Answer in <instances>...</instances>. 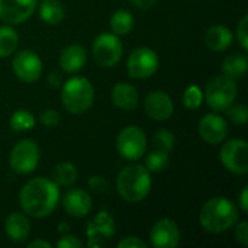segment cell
<instances>
[{
	"label": "cell",
	"instance_id": "22",
	"mask_svg": "<svg viewBox=\"0 0 248 248\" xmlns=\"http://www.w3.org/2000/svg\"><path fill=\"white\" fill-rule=\"evenodd\" d=\"M78 177V170L77 167L70 163V161H62L58 163L54 167L52 171V182L58 186V187H68L71 185H74V182Z\"/></svg>",
	"mask_w": 248,
	"mask_h": 248
},
{
	"label": "cell",
	"instance_id": "38",
	"mask_svg": "<svg viewBox=\"0 0 248 248\" xmlns=\"http://www.w3.org/2000/svg\"><path fill=\"white\" fill-rule=\"evenodd\" d=\"M238 205H240V209L247 214L248 212V186H244L241 193H240V199H238Z\"/></svg>",
	"mask_w": 248,
	"mask_h": 248
},
{
	"label": "cell",
	"instance_id": "3",
	"mask_svg": "<svg viewBox=\"0 0 248 248\" xmlns=\"http://www.w3.org/2000/svg\"><path fill=\"white\" fill-rule=\"evenodd\" d=\"M153 186L151 174L141 164H131L124 167L116 177L118 195L129 203H138L144 201Z\"/></svg>",
	"mask_w": 248,
	"mask_h": 248
},
{
	"label": "cell",
	"instance_id": "8",
	"mask_svg": "<svg viewBox=\"0 0 248 248\" xmlns=\"http://www.w3.org/2000/svg\"><path fill=\"white\" fill-rule=\"evenodd\" d=\"M39 147L32 140H22L19 141L10 153L9 164L13 171L19 174H29L32 173L38 163H39Z\"/></svg>",
	"mask_w": 248,
	"mask_h": 248
},
{
	"label": "cell",
	"instance_id": "18",
	"mask_svg": "<svg viewBox=\"0 0 248 248\" xmlns=\"http://www.w3.org/2000/svg\"><path fill=\"white\" fill-rule=\"evenodd\" d=\"M4 232L13 243H23L31 234V222L25 214L13 212L4 222Z\"/></svg>",
	"mask_w": 248,
	"mask_h": 248
},
{
	"label": "cell",
	"instance_id": "35",
	"mask_svg": "<svg viewBox=\"0 0 248 248\" xmlns=\"http://www.w3.org/2000/svg\"><path fill=\"white\" fill-rule=\"evenodd\" d=\"M41 122L45 126H55L60 122V113L54 109H48L45 112H42L41 115Z\"/></svg>",
	"mask_w": 248,
	"mask_h": 248
},
{
	"label": "cell",
	"instance_id": "6",
	"mask_svg": "<svg viewBox=\"0 0 248 248\" xmlns=\"http://www.w3.org/2000/svg\"><path fill=\"white\" fill-rule=\"evenodd\" d=\"M116 150L125 160L135 161L144 157L147 150V137L140 126L124 128L116 138Z\"/></svg>",
	"mask_w": 248,
	"mask_h": 248
},
{
	"label": "cell",
	"instance_id": "2",
	"mask_svg": "<svg viewBox=\"0 0 248 248\" xmlns=\"http://www.w3.org/2000/svg\"><path fill=\"white\" fill-rule=\"evenodd\" d=\"M238 209L227 198L217 196L205 202L199 212L201 227L211 234H221L231 230L238 222Z\"/></svg>",
	"mask_w": 248,
	"mask_h": 248
},
{
	"label": "cell",
	"instance_id": "36",
	"mask_svg": "<svg viewBox=\"0 0 248 248\" xmlns=\"http://www.w3.org/2000/svg\"><path fill=\"white\" fill-rule=\"evenodd\" d=\"M57 247L58 248H81L83 247V243L73 237V235H62L58 243H57Z\"/></svg>",
	"mask_w": 248,
	"mask_h": 248
},
{
	"label": "cell",
	"instance_id": "14",
	"mask_svg": "<svg viewBox=\"0 0 248 248\" xmlns=\"http://www.w3.org/2000/svg\"><path fill=\"white\" fill-rule=\"evenodd\" d=\"M150 243L155 248H174L180 243V230L170 218L157 221L150 232Z\"/></svg>",
	"mask_w": 248,
	"mask_h": 248
},
{
	"label": "cell",
	"instance_id": "23",
	"mask_svg": "<svg viewBox=\"0 0 248 248\" xmlns=\"http://www.w3.org/2000/svg\"><path fill=\"white\" fill-rule=\"evenodd\" d=\"M64 7L60 0H42L39 3V16L48 25H58L64 19Z\"/></svg>",
	"mask_w": 248,
	"mask_h": 248
},
{
	"label": "cell",
	"instance_id": "17",
	"mask_svg": "<svg viewBox=\"0 0 248 248\" xmlns=\"http://www.w3.org/2000/svg\"><path fill=\"white\" fill-rule=\"evenodd\" d=\"M62 206L70 217L83 218L90 214L93 208V201L86 190L71 189L62 196Z\"/></svg>",
	"mask_w": 248,
	"mask_h": 248
},
{
	"label": "cell",
	"instance_id": "12",
	"mask_svg": "<svg viewBox=\"0 0 248 248\" xmlns=\"http://www.w3.org/2000/svg\"><path fill=\"white\" fill-rule=\"evenodd\" d=\"M89 237V247H102L108 240H112L115 235V221L112 215L106 211H100L86 228Z\"/></svg>",
	"mask_w": 248,
	"mask_h": 248
},
{
	"label": "cell",
	"instance_id": "9",
	"mask_svg": "<svg viewBox=\"0 0 248 248\" xmlns=\"http://www.w3.org/2000/svg\"><path fill=\"white\" fill-rule=\"evenodd\" d=\"M221 163L234 174L244 176L248 173V144L246 140H230L219 151Z\"/></svg>",
	"mask_w": 248,
	"mask_h": 248
},
{
	"label": "cell",
	"instance_id": "29",
	"mask_svg": "<svg viewBox=\"0 0 248 248\" xmlns=\"http://www.w3.org/2000/svg\"><path fill=\"white\" fill-rule=\"evenodd\" d=\"M202 100H203V93H202L201 87L196 84L189 86L183 93V105L189 110L198 109L202 105Z\"/></svg>",
	"mask_w": 248,
	"mask_h": 248
},
{
	"label": "cell",
	"instance_id": "21",
	"mask_svg": "<svg viewBox=\"0 0 248 248\" xmlns=\"http://www.w3.org/2000/svg\"><path fill=\"white\" fill-rule=\"evenodd\" d=\"M234 41L232 32L224 25L211 26L205 33V44L214 52H222L231 46Z\"/></svg>",
	"mask_w": 248,
	"mask_h": 248
},
{
	"label": "cell",
	"instance_id": "16",
	"mask_svg": "<svg viewBox=\"0 0 248 248\" xmlns=\"http://www.w3.org/2000/svg\"><path fill=\"white\" fill-rule=\"evenodd\" d=\"M145 113L155 121H167L174 112V103L171 97L164 92H151L144 100Z\"/></svg>",
	"mask_w": 248,
	"mask_h": 248
},
{
	"label": "cell",
	"instance_id": "27",
	"mask_svg": "<svg viewBox=\"0 0 248 248\" xmlns=\"http://www.w3.org/2000/svg\"><path fill=\"white\" fill-rule=\"evenodd\" d=\"M35 124H36L35 116L29 110H25V109L16 110L10 118V128L15 132L29 131L35 126Z\"/></svg>",
	"mask_w": 248,
	"mask_h": 248
},
{
	"label": "cell",
	"instance_id": "1",
	"mask_svg": "<svg viewBox=\"0 0 248 248\" xmlns=\"http://www.w3.org/2000/svg\"><path fill=\"white\" fill-rule=\"evenodd\" d=\"M60 187L46 177H35L23 185L19 193V203L28 217L46 218L60 202Z\"/></svg>",
	"mask_w": 248,
	"mask_h": 248
},
{
	"label": "cell",
	"instance_id": "13",
	"mask_svg": "<svg viewBox=\"0 0 248 248\" xmlns=\"http://www.w3.org/2000/svg\"><path fill=\"white\" fill-rule=\"evenodd\" d=\"M38 7V0H0V19L7 25L28 20Z\"/></svg>",
	"mask_w": 248,
	"mask_h": 248
},
{
	"label": "cell",
	"instance_id": "28",
	"mask_svg": "<svg viewBox=\"0 0 248 248\" xmlns=\"http://www.w3.org/2000/svg\"><path fill=\"white\" fill-rule=\"evenodd\" d=\"M169 166V153L163 150H155L151 151L145 157V169L150 173H160Z\"/></svg>",
	"mask_w": 248,
	"mask_h": 248
},
{
	"label": "cell",
	"instance_id": "20",
	"mask_svg": "<svg viewBox=\"0 0 248 248\" xmlns=\"http://www.w3.org/2000/svg\"><path fill=\"white\" fill-rule=\"evenodd\" d=\"M112 100L116 108L122 110H134L138 106V90L129 83H116L112 89Z\"/></svg>",
	"mask_w": 248,
	"mask_h": 248
},
{
	"label": "cell",
	"instance_id": "39",
	"mask_svg": "<svg viewBox=\"0 0 248 248\" xmlns=\"http://www.w3.org/2000/svg\"><path fill=\"white\" fill-rule=\"evenodd\" d=\"M138 9H150V7H153L155 3H157V0H131Z\"/></svg>",
	"mask_w": 248,
	"mask_h": 248
},
{
	"label": "cell",
	"instance_id": "24",
	"mask_svg": "<svg viewBox=\"0 0 248 248\" xmlns=\"http://www.w3.org/2000/svg\"><path fill=\"white\" fill-rule=\"evenodd\" d=\"M248 60L246 55H230L222 62V73L231 78H240L247 73Z\"/></svg>",
	"mask_w": 248,
	"mask_h": 248
},
{
	"label": "cell",
	"instance_id": "41",
	"mask_svg": "<svg viewBox=\"0 0 248 248\" xmlns=\"http://www.w3.org/2000/svg\"><path fill=\"white\" fill-rule=\"evenodd\" d=\"M28 247L29 248H36V247L51 248V244H49V243H46V241H42V240H35V241L29 243V244H28Z\"/></svg>",
	"mask_w": 248,
	"mask_h": 248
},
{
	"label": "cell",
	"instance_id": "5",
	"mask_svg": "<svg viewBox=\"0 0 248 248\" xmlns=\"http://www.w3.org/2000/svg\"><path fill=\"white\" fill-rule=\"evenodd\" d=\"M237 94L238 87L235 84V80L225 74L214 77L206 84L205 90L206 103L214 112H224L235 102Z\"/></svg>",
	"mask_w": 248,
	"mask_h": 248
},
{
	"label": "cell",
	"instance_id": "31",
	"mask_svg": "<svg viewBox=\"0 0 248 248\" xmlns=\"http://www.w3.org/2000/svg\"><path fill=\"white\" fill-rule=\"evenodd\" d=\"M174 141H176V138H174L173 132L169 129H160L154 135V142L157 144V147L163 151H167V153H170L173 150Z\"/></svg>",
	"mask_w": 248,
	"mask_h": 248
},
{
	"label": "cell",
	"instance_id": "30",
	"mask_svg": "<svg viewBox=\"0 0 248 248\" xmlns=\"http://www.w3.org/2000/svg\"><path fill=\"white\" fill-rule=\"evenodd\" d=\"M227 116L231 122L237 124V125H246L248 121V110L247 106L240 103V105H231L230 108L225 109Z\"/></svg>",
	"mask_w": 248,
	"mask_h": 248
},
{
	"label": "cell",
	"instance_id": "37",
	"mask_svg": "<svg viewBox=\"0 0 248 248\" xmlns=\"http://www.w3.org/2000/svg\"><path fill=\"white\" fill-rule=\"evenodd\" d=\"M89 185H90V187H92L94 192H99V193H102V192L106 189V186H108L106 180H105L103 177H97V176H93V177H90V180H89Z\"/></svg>",
	"mask_w": 248,
	"mask_h": 248
},
{
	"label": "cell",
	"instance_id": "32",
	"mask_svg": "<svg viewBox=\"0 0 248 248\" xmlns=\"http://www.w3.org/2000/svg\"><path fill=\"white\" fill-rule=\"evenodd\" d=\"M237 38H238V42L241 45V48L244 51L248 49V16L244 15L238 23V28H237Z\"/></svg>",
	"mask_w": 248,
	"mask_h": 248
},
{
	"label": "cell",
	"instance_id": "33",
	"mask_svg": "<svg viewBox=\"0 0 248 248\" xmlns=\"http://www.w3.org/2000/svg\"><path fill=\"white\" fill-rule=\"evenodd\" d=\"M235 240L243 246V247H248V222L247 221H241L235 224Z\"/></svg>",
	"mask_w": 248,
	"mask_h": 248
},
{
	"label": "cell",
	"instance_id": "34",
	"mask_svg": "<svg viewBox=\"0 0 248 248\" xmlns=\"http://www.w3.org/2000/svg\"><path fill=\"white\" fill-rule=\"evenodd\" d=\"M118 248H147L148 244L138 237H125L118 244Z\"/></svg>",
	"mask_w": 248,
	"mask_h": 248
},
{
	"label": "cell",
	"instance_id": "19",
	"mask_svg": "<svg viewBox=\"0 0 248 248\" xmlns=\"http://www.w3.org/2000/svg\"><path fill=\"white\" fill-rule=\"evenodd\" d=\"M86 61H87L86 49L77 44L65 46L60 54V67L65 73L80 71L86 65Z\"/></svg>",
	"mask_w": 248,
	"mask_h": 248
},
{
	"label": "cell",
	"instance_id": "26",
	"mask_svg": "<svg viewBox=\"0 0 248 248\" xmlns=\"http://www.w3.org/2000/svg\"><path fill=\"white\" fill-rule=\"evenodd\" d=\"M134 28V17L128 10H116L110 17V29L115 35H126Z\"/></svg>",
	"mask_w": 248,
	"mask_h": 248
},
{
	"label": "cell",
	"instance_id": "25",
	"mask_svg": "<svg viewBox=\"0 0 248 248\" xmlns=\"http://www.w3.org/2000/svg\"><path fill=\"white\" fill-rule=\"evenodd\" d=\"M19 44V35L10 25L0 26V57L12 55Z\"/></svg>",
	"mask_w": 248,
	"mask_h": 248
},
{
	"label": "cell",
	"instance_id": "15",
	"mask_svg": "<svg viewBox=\"0 0 248 248\" xmlns=\"http://www.w3.org/2000/svg\"><path fill=\"white\" fill-rule=\"evenodd\" d=\"M198 131L206 144L217 145L225 141L228 135V125L222 116L217 113H208L199 121Z\"/></svg>",
	"mask_w": 248,
	"mask_h": 248
},
{
	"label": "cell",
	"instance_id": "7",
	"mask_svg": "<svg viewBox=\"0 0 248 248\" xmlns=\"http://www.w3.org/2000/svg\"><path fill=\"white\" fill-rule=\"evenodd\" d=\"M92 51H93L94 61L100 67L110 68V67H115L121 61L124 46L118 35L106 32V33H100L99 36H96Z\"/></svg>",
	"mask_w": 248,
	"mask_h": 248
},
{
	"label": "cell",
	"instance_id": "11",
	"mask_svg": "<svg viewBox=\"0 0 248 248\" xmlns=\"http://www.w3.org/2000/svg\"><path fill=\"white\" fill-rule=\"evenodd\" d=\"M12 70L20 81L35 83L42 74V60L32 49H23L15 55Z\"/></svg>",
	"mask_w": 248,
	"mask_h": 248
},
{
	"label": "cell",
	"instance_id": "10",
	"mask_svg": "<svg viewBox=\"0 0 248 248\" xmlns=\"http://www.w3.org/2000/svg\"><path fill=\"white\" fill-rule=\"evenodd\" d=\"M160 60L155 51L151 48L142 46L134 49L126 61V70L132 78H148L158 68Z\"/></svg>",
	"mask_w": 248,
	"mask_h": 248
},
{
	"label": "cell",
	"instance_id": "40",
	"mask_svg": "<svg viewBox=\"0 0 248 248\" xmlns=\"http://www.w3.org/2000/svg\"><path fill=\"white\" fill-rule=\"evenodd\" d=\"M48 81H49V84L52 86V87H58L60 84H61V77H60V74L58 73H51L49 76H48Z\"/></svg>",
	"mask_w": 248,
	"mask_h": 248
},
{
	"label": "cell",
	"instance_id": "4",
	"mask_svg": "<svg viewBox=\"0 0 248 248\" xmlns=\"http://www.w3.org/2000/svg\"><path fill=\"white\" fill-rule=\"evenodd\" d=\"M94 102V87L86 77H71L61 89V103L70 113L87 112Z\"/></svg>",
	"mask_w": 248,
	"mask_h": 248
}]
</instances>
